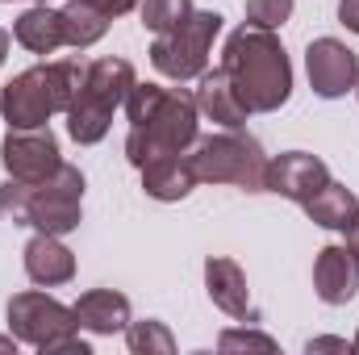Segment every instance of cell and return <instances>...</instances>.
Returning a JSON list of instances; mask_svg holds the SVG:
<instances>
[{"label":"cell","mask_w":359,"mask_h":355,"mask_svg":"<svg viewBox=\"0 0 359 355\" xmlns=\"http://www.w3.org/2000/svg\"><path fill=\"white\" fill-rule=\"evenodd\" d=\"M126 117H130L126 159L134 168L188 151L201 126L196 96H188L184 88H163V84H134L126 96Z\"/></svg>","instance_id":"cell-1"},{"label":"cell","mask_w":359,"mask_h":355,"mask_svg":"<svg viewBox=\"0 0 359 355\" xmlns=\"http://www.w3.org/2000/svg\"><path fill=\"white\" fill-rule=\"evenodd\" d=\"M222 67H226L230 84L238 88L243 105L251 113H276L292 96V63H288L284 42L276 38V29L238 25L226 38Z\"/></svg>","instance_id":"cell-2"},{"label":"cell","mask_w":359,"mask_h":355,"mask_svg":"<svg viewBox=\"0 0 359 355\" xmlns=\"http://www.w3.org/2000/svg\"><path fill=\"white\" fill-rule=\"evenodd\" d=\"M84 84V67L76 59H55L21 72L13 84L0 88V113L8 130H38L55 113H67Z\"/></svg>","instance_id":"cell-3"},{"label":"cell","mask_w":359,"mask_h":355,"mask_svg":"<svg viewBox=\"0 0 359 355\" xmlns=\"http://www.w3.org/2000/svg\"><path fill=\"white\" fill-rule=\"evenodd\" d=\"M138 84L134 67L117 55H104L84 67V84L76 92L72 109H67V134L80 142V147H92L109 134L113 126V113L126 105L130 88Z\"/></svg>","instance_id":"cell-4"},{"label":"cell","mask_w":359,"mask_h":355,"mask_svg":"<svg viewBox=\"0 0 359 355\" xmlns=\"http://www.w3.org/2000/svg\"><path fill=\"white\" fill-rule=\"evenodd\" d=\"M188 163L196 184H234L243 192H268V155L243 130L205 134V138L196 134V142L188 147Z\"/></svg>","instance_id":"cell-5"},{"label":"cell","mask_w":359,"mask_h":355,"mask_svg":"<svg viewBox=\"0 0 359 355\" xmlns=\"http://www.w3.org/2000/svg\"><path fill=\"white\" fill-rule=\"evenodd\" d=\"M8 335L42 355H88L92 347L80 339V318L72 305L46 293H17L8 297Z\"/></svg>","instance_id":"cell-6"},{"label":"cell","mask_w":359,"mask_h":355,"mask_svg":"<svg viewBox=\"0 0 359 355\" xmlns=\"http://www.w3.org/2000/svg\"><path fill=\"white\" fill-rule=\"evenodd\" d=\"M80 205H84V172L72 163H59V172L42 184H25L21 205H17V222L34 226L42 234H72L80 226Z\"/></svg>","instance_id":"cell-7"},{"label":"cell","mask_w":359,"mask_h":355,"mask_svg":"<svg viewBox=\"0 0 359 355\" xmlns=\"http://www.w3.org/2000/svg\"><path fill=\"white\" fill-rule=\"evenodd\" d=\"M217 34H222V13H213V8H192V17L180 21L176 29L155 34V42H151V63H155V72L168 76V80H176V84L201 80Z\"/></svg>","instance_id":"cell-8"},{"label":"cell","mask_w":359,"mask_h":355,"mask_svg":"<svg viewBox=\"0 0 359 355\" xmlns=\"http://www.w3.org/2000/svg\"><path fill=\"white\" fill-rule=\"evenodd\" d=\"M0 163L8 180L17 184H42L59 172V138L38 126V130H8L4 142H0Z\"/></svg>","instance_id":"cell-9"},{"label":"cell","mask_w":359,"mask_h":355,"mask_svg":"<svg viewBox=\"0 0 359 355\" xmlns=\"http://www.w3.org/2000/svg\"><path fill=\"white\" fill-rule=\"evenodd\" d=\"M305 72H309V88L322 100H339L355 88L359 55L339 38H313L305 51Z\"/></svg>","instance_id":"cell-10"},{"label":"cell","mask_w":359,"mask_h":355,"mask_svg":"<svg viewBox=\"0 0 359 355\" xmlns=\"http://www.w3.org/2000/svg\"><path fill=\"white\" fill-rule=\"evenodd\" d=\"M205 293L209 301L230 314L234 322H259V309L251 305V288H247V272L226 260V255H209L205 260Z\"/></svg>","instance_id":"cell-11"},{"label":"cell","mask_w":359,"mask_h":355,"mask_svg":"<svg viewBox=\"0 0 359 355\" xmlns=\"http://www.w3.org/2000/svg\"><path fill=\"white\" fill-rule=\"evenodd\" d=\"M326 180H330V168L309 151H284V155L268 159V192H280L297 205L305 196H313Z\"/></svg>","instance_id":"cell-12"},{"label":"cell","mask_w":359,"mask_h":355,"mask_svg":"<svg viewBox=\"0 0 359 355\" xmlns=\"http://www.w3.org/2000/svg\"><path fill=\"white\" fill-rule=\"evenodd\" d=\"M313 293L326 305H347L359 293V260L343 243H330V247L318 251V260H313Z\"/></svg>","instance_id":"cell-13"},{"label":"cell","mask_w":359,"mask_h":355,"mask_svg":"<svg viewBox=\"0 0 359 355\" xmlns=\"http://www.w3.org/2000/svg\"><path fill=\"white\" fill-rule=\"evenodd\" d=\"M196 109H201L209 121L226 126V130H243V126H247V117H251V109L243 105L238 88L230 84L226 67L201 72V84H196Z\"/></svg>","instance_id":"cell-14"},{"label":"cell","mask_w":359,"mask_h":355,"mask_svg":"<svg viewBox=\"0 0 359 355\" xmlns=\"http://www.w3.org/2000/svg\"><path fill=\"white\" fill-rule=\"evenodd\" d=\"M25 276L38 284V288H59V284H67L72 276H76V255L59 243V234H34L29 243H25Z\"/></svg>","instance_id":"cell-15"},{"label":"cell","mask_w":359,"mask_h":355,"mask_svg":"<svg viewBox=\"0 0 359 355\" xmlns=\"http://www.w3.org/2000/svg\"><path fill=\"white\" fill-rule=\"evenodd\" d=\"M72 309L80 318V330H92V335H117V330H126L134 322L130 318V297L113 293V288H88V293H80V301Z\"/></svg>","instance_id":"cell-16"},{"label":"cell","mask_w":359,"mask_h":355,"mask_svg":"<svg viewBox=\"0 0 359 355\" xmlns=\"http://www.w3.org/2000/svg\"><path fill=\"white\" fill-rule=\"evenodd\" d=\"M301 209H305V217H309L313 226H322V230H347V226L359 217V196L347 188V184L326 180L313 196L301 201Z\"/></svg>","instance_id":"cell-17"},{"label":"cell","mask_w":359,"mask_h":355,"mask_svg":"<svg viewBox=\"0 0 359 355\" xmlns=\"http://www.w3.org/2000/svg\"><path fill=\"white\" fill-rule=\"evenodd\" d=\"M142 172V188L151 201H184L192 188H196V176H192V163H188V151L180 155H163V159H151L138 168Z\"/></svg>","instance_id":"cell-18"},{"label":"cell","mask_w":359,"mask_h":355,"mask_svg":"<svg viewBox=\"0 0 359 355\" xmlns=\"http://www.w3.org/2000/svg\"><path fill=\"white\" fill-rule=\"evenodd\" d=\"M13 38L34 51V55H55L59 46H67V34H63V8H46V4H34L17 17L13 25Z\"/></svg>","instance_id":"cell-19"},{"label":"cell","mask_w":359,"mask_h":355,"mask_svg":"<svg viewBox=\"0 0 359 355\" xmlns=\"http://www.w3.org/2000/svg\"><path fill=\"white\" fill-rule=\"evenodd\" d=\"M104 29H109V17L96 13V8H88L84 0L63 4V34H67V46L84 51V46H92V42L104 38Z\"/></svg>","instance_id":"cell-20"},{"label":"cell","mask_w":359,"mask_h":355,"mask_svg":"<svg viewBox=\"0 0 359 355\" xmlns=\"http://www.w3.org/2000/svg\"><path fill=\"white\" fill-rule=\"evenodd\" d=\"M126 343H130V351L134 355H172L176 351L172 330H168L163 322H155V318H147V322H130V326H126Z\"/></svg>","instance_id":"cell-21"},{"label":"cell","mask_w":359,"mask_h":355,"mask_svg":"<svg viewBox=\"0 0 359 355\" xmlns=\"http://www.w3.org/2000/svg\"><path fill=\"white\" fill-rule=\"evenodd\" d=\"M192 17V0H142V25L151 34H168Z\"/></svg>","instance_id":"cell-22"},{"label":"cell","mask_w":359,"mask_h":355,"mask_svg":"<svg viewBox=\"0 0 359 355\" xmlns=\"http://www.w3.org/2000/svg\"><path fill=\"white\" fill-rule=\"evenodd\" d=\"M292 17V0H247V25L276 29Z\"/></svg>","instance_id":"cell-23"},{"label":"cell","mask_w":359,"mask_h":355,"mask_svg":"<svg viewBox=\"0 0 359 355\" xmlns=\"http://www.w3.org/2000/svg\"><path fill=\"white\" fill-rule=\"evenodd\" d=\"M217 347H222V351H234V347H264V351H276V339L255 335V330H226V335L217 339Z\"/></svg>","instance_id":"cell-24"},{"label":"cell","mask_w":359,"mask_h":355,"mask_svg":"<svg viewBox=\"0 0 359 355\" xmlns=\"http://www.w3.org/2000/svg\"><path fill=\"white\" fill-rule=\"evenodd\" d=\"M21 192H25V184H17V180H8V184L0 188V222H4V217H17Z\"/></svg>","instance_id":"cell-25"},{"label":"cell","mask_w":359,"mask_h":355,"mask_svg":"<svg viewBox=\"0 0 359 355\" xmlns=\"http://www.w3.org/2000/svg\"><path fill=\"white\" fill-rule=\"evenodd\" d=\"M84 4L96 8V13H104L109 21H113V17H126L130 8H138V0H84Z\"/></svg>","instance_id":"cell-26"},{"label":"cell","mask_w":359,"mask_h":355,"mask_svg":"<svg viewBox=\"0 0 359 355\" xmlns=\"http://www.w3.org/2000/svg\"><path fill=\"white\" fill-rule=\"evenodd\" d=\"M339 21H343L351 34H359V0H339Z\"/></svg>","instance_id":"cell-27"},{"label":"cell","mask_w":359,"mask_h":355,"mask_svg":"<svg viewBox=\"0 0 359 355\" xmlns=\"http://www.w3.org/2000/svg\"><path fill=\"white\" fill-rule=\"evenodd\" d=\"M305 351L313 355V351H351V343L347 339H309L305 343Z\"/></svg>","instance_id":"cell-28"},{"label":"cell","mask_w":359,"mask_h":355,"mask_svg":"<svg viewBox=\"0 0 359 355\" xmlns=\"http://www.w3.org/2000/svg\"><path fill=\"white\" fill-rule=\"evenodd\" d=\"M343 247H347V251H351V255L359 260V217L351 222V226H347V230H343Z\"/></svg>","instance_id":"cell-29"},{"label":"cell","mask_w":359,"mask_h":355,"mask_svg":"<svg viewBox=\"0 0 359 355\" xmlns=\"http://www.w3.org/2000/svg\"><path fill=\"white\" fill-rule=\"evenodd\" d=\"M0 355H17V339L13 335H0Z\"/></svg>","instance_id":"cell-30"},{"label":"cell","mask_w":359,"mask_h":355,"mask_svg":"<svg viewBox=\"0 0 359 355\" xmlns=\"http://www.w3.org/2000/svg\"><path fill=\"white\" fill-rule=\"evenodd\" d=\"M8 42H13V34L0 29V67H4V59H8Z\"/></svg>","instance_id":"cell-31"},{"label":"cell","mask_w":359,"mask_h":355,"mask_svg":"<svg viewBox=\"0 0 359 355\" xmlns=\"http://www.w3.org/2000/svg\"><path fill=\"white\" fill-rule=\"evenodd\" d=\"M351 351H359V330H355V343H351Z\"/></svg>","instance_id":"cell-32"},{"label":"cell","mask_w":359,"mask_h":355,"mask_svg":"<svg viewBox=\"0 0 359 355\" xmlns=\"http://www.w3.org/2000/svg\"><path fill=\"white\" fill-rule=\"evenodd\" d=\"M355 96H359V80H355Z\"/></svg>","instance_id":"cell-33"},{"label":"cell","mask_w":359,"mask_h":355,"mask_svg":"<svg viewBox=\"0 0 359 355\" xmlns=\"http://www.w3.org/2000/svg\"><path fill=\"white\" fill-rule=\"evenodd\" d=\"M38 4H46V0H38Z\"/></svg>","instance_id":"cell-34"}]
</instances>
